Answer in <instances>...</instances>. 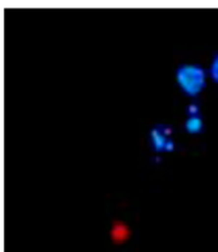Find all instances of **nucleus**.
<instances>
[{
	"label": "nucleus",
	"mask_w": 218,
	"mask_h": 252,
	"mask_svg": "<svg viewBox=\"0 0 218 252\" xmlns=\"http://www.w3.org/2000/svg\"><path fill=\"white\" fill-rule=\"evenodd\" d=\"M209 75L215 83H218V53H216L212 58L211 67H209Z\"/></svg>",
	"instance_id": "obj_4"
},
{
	"label": "nucleus",
	"mask_w": 218,
	"mask_h": 252,
	"mask_svg": "<svg viewBox=\"0 0 218 252\" xmlns=\"http://www.w3.org/2000/svg\"><path fill=\"white\" fill-rule=\"evenodd\" d=\"M176 80L184 93L190 96H195L205 88L207 72L200 64L185 63L176 71Z\"/></svg>",
	"instance_id": "obj_1"
},
{
	"label": "nucleus",
	"mask_w": 218,
	"mask_h": 252,
	"mask_svg": "<svg viewBox=\"0 0 218 252\" xmlns=\"http://www.w3.org/2000/svg\"><path fill=\"white\" fill-rule=\"evenodd\" d=\"M171 130L163 125H159L152 130L150 133V140H152L153 147L157 151H172L173 148V142L169 138Z\"/></svg>",
	"instance_id": "obj_2"
},
{
	"label": "nucleus",
	"mask_w": 218,
	"mask_h": 252,
	"mask_svg": "<svg viewBox=\"0 0 218 252\" xmlns=\"http://www.w3.org/2000/svg\"><path fill=\"white\" fill-rule=\"evenodd\" d=\"M185 127L189 133L191 134H198L200 133L204 127V124H203L202 116L196 113V115H189L188 120L185 123Z\"/></svg>",
	"instance_id": "obj_3"
}]
</instances>
